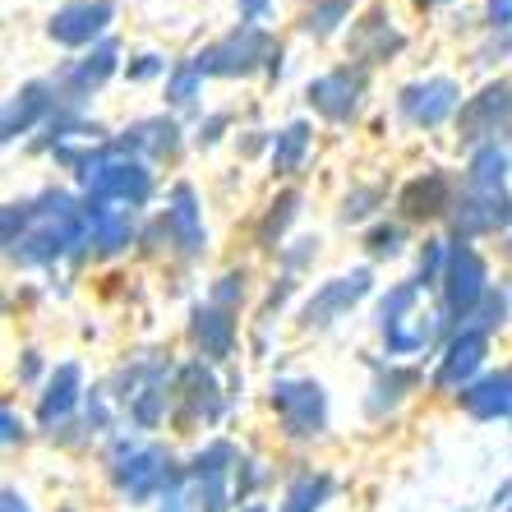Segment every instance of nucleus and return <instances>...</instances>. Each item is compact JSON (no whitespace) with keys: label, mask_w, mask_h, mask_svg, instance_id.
Instances as JSON below:
<instances>
[{"label":"nucleus","mask_w":512,"mask_h":512,"mask_svg":"<svg viewBox=\"0 0 512 512\" xmlns=\"http://www.w3.org/2000/svg\"><path fill=\"white\" fill-rule=\"evenodd\" d=\"M333 476H323V471H296V476L286 480L282 489V499L273 503L277 512H323L328 508V499H333Z\"/></svg>","instance_id":"1"},{"label":"nucleus","mask_w":512,"mask_h":512,"mask_svg":"<svg viewBox=\"0 0 512 512\" xmlns=\"http://www.w3.org/2000/svg\"><path fill=\"white\" fill-rule=\"evenodd\" d=\"M0 512H37L33 503H28V494H19V489H5V503H0Z\"/></svg>","instance_id":"2"},{"label":"nucleus","mask_w":512,"mask_h":512,"mask_svg":"<svg viewBox=\"0 0 512 512\" xmlns=\"http://www.w3.org/2000/svg\"><path fill=\"white\" fill-rule=\"evenodd\" d=\"M157 512H190V503H185V494H176V499H162V503H157Z\"/></svg>","instance_id":"3"},{"label":"nucleus","mask_w":512,"mask_h":512,"mask_svg":"<svg viewBox=\"0 0 512 512\" xmlns=\"http://www.w3.org/2000/svg\"><path fill=\"white\" fill-rule=\"evenodd\" d=\"M236 512H277V508H273V503H263V499H259V503H240Z\"/></svg>","instance_id":"4"},{"label":"nucleus","mask_w":512,"mask_h":512,"mask_svg":"<svg viewBox=\"0 0 512 512\" xmlns=\"http://www.w3.org/2000/svg\"><path fill=\"white\" fill-rule=\"evenodd\" d=\"M503 512H512V503H508V508H503Z\"/></svg>","instance_id":"5"}]
</instances>
